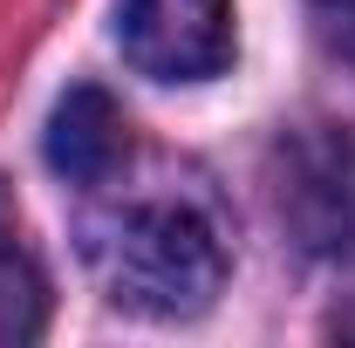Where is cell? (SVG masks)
Segmentation results:
<instances>
[{"instance_id":"obj_1","label":"cell","mask_w":355,"mask_h":348,"mask_svg":"<svg viewBox=\"0 0 355 348\" xmlns=\"http://www.w3.org/2000/svg\"><path fill=\"white\" fill-rule=\"evenodd\" d=\"M83 260L96 287L130 314L184 321L205 314L225 287V239L198 198H123L83 218Z\"/></svg>"},{"instance_id":"obj_2","label":"cell","mask_w":355,"mask_h":348,"mask_svg":"<svg viewBox=\"0 0 355 348\" xmlns=\"http://www.w3.org/2000/svg\"><path fill=\"white\" fill-rule=\"evenodd\" d=\"M273 212L301 253H355V137L335 123L273 143Z\"/></svg>"},{"instance_id":"obj_3","label":"cell","mask_w":355,"mask_h":348,"mask_svg":"<svg viewBox=\"0 0 355 348\" xmlns=\"http://www.w3.org/2000/svg\"><path fill=\"white\" fill-rule=\"evenodd\" d=\"M116 42L150 82H212L232 62V0H123Z\"/></svg>"},{"instance_id":"obj_4","label":"cell","mask_w":355,"mask_h":348,"mask_svg":"<svg viewBox=\"0 0 355 348\" xmlns=\"http://www.w3.org/2000/svg\"><path fill=\"white\" fill-rule=\"evenodd\" d=\"M123 157H130V123H123L116 96L96 82H76L48 116V164H55V177L96 191V184H110L123 171Z\"/></svg>"},{"instance_id":"obj_5","label":"cell","mask_w":355,"mask_h":348,"mask_svg":"<svg viewBox=\"0 0 355 348\" xmlns=\"http://www.w3.org/2000/svg\"><path fill=\"white\" fill-rule=\"evenodd\" d=\"M42 328H48V280L21 246H7L0 253V348L35 342Z\"/></svg>"},{"instance_id":"obj_6","label":"cell","mask_w":355,"mask_h":348,"mask_svg":"<svg viewBox=\"0 0 355 348\" xmlns=\"http://www.w3.org/2000/svg\"><path fill=\"white\" fill-rule=\"evenodd\" d=\"M308 21H314V35H321V48L342 69H355V0H308Z\"/></svg>"},{"instance_id":"obj_7","label":"cell","mask_w":355,"mask_h":348,"mask_svg":"<svg viewBox=\"0 0 355 348\" xmlns=\"http://www.w3.org/2000/svg\"><path fill=\"white\" fill-rule=\"evenodd\" d=\"M7 246H21V218H14V198H7V184H0V253Z\"/></svg>"}]
</instances>
